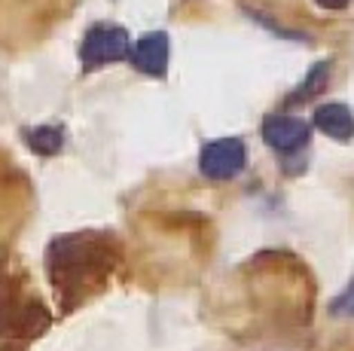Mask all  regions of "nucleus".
Here are the masks:
<instances>
[{"instance_id": "nucleus-1", "label": "nucleus", "mask_w": 354, "mask_h": 351, "mask_svg": "<svg viewBox=\"0 0 354 351\" xmlns=\"http://www.w3.org/2000/svg\"><path fill=\"white\" fill-rule=\"evenodd\" d=\"M129 53H131V40H129L125 28L95 25L92 31L86 34L80 58H83V64L92 70V68H101V64H110V61H122V58H129Z\"/></svg>"}, {"instance_id": "nucleus-2", "label": "nucleus", "mask_w": 354, "mask_h": 351, "mask_svg": "<svg viewBox=\"0 0 354 351\" xmlns=\"http://www.w3.org/2000/svg\"><path fill=\"white\" fill-rule=\"evenodd\" d=\"M245 162H248V153L239 137H220V141L205 144L202 156H198V168H202V174L211 180L239 178Z\"/></svg>"}, {"instance_id": "nucleus-3", "label": "nucleus", "mask_w": 354, "mask_h": 351, "mask_svg": "<svg viewBox=\"0 0 354 351\" xmlns=\"http://www.w3.org/2000/svg\"><path fill=\"white\" fill-rule=\"evenodd\" d=\"M263 137L275 153H299L302 147H308V137H312V129H308L306 120H297V116H287V113H278V116H269L263 122Z\"/></svg>"}, {"instance_id": "nucleus-4", "label": "nucleus", "mask_w": 354, "mask_h": 351, "mask_svg": "<svg viewBox=\"0 0 354 351\" xmlns=\"http://www.w3.org/2000/svg\"><path fill=\"white\" fill-rule=\"evenodd\" d=\"M129 55L138 70H144L150 77H162L168 70V34L162 31L147 34V37L138 40V46Z\"/></svg>"}, {"instance_id": "nucleus-5", "label": "nucleus", "mask_w": 354, "mask_h": 351, "mask_svg": "<svg viewBox=\"0 0 354 351\" xmlns=\"http://www.w3.org/2000/svg\"><path fill=\"white\" fill-rule=\"evenodd\" d=\"M315 126L324 135L336 137V141H351L354 137V113L345 104H324L315 111Z\"/></svg>"}, {"instance_id": "nucleus-6", "label": "nucleus", "mask_w": 354, "mask_h": 351, "mask_svg": "<svg viewBox=\"0 0 354 351\" xmlns=\"http://www.w3.org/2000/svg\"><path fill=\"white\" fill-rule=\"evenodd\" d=\"M62 144H64V131L55 126H40L28 131V147L40 153V156H53V153L62 150Z\"/></svg>"}, {"instance_id": "nucleus-7", "label": "nucleus", "mask_w": 354, "mask_h": 351, "mask_svg": "<svg viewBox=\"0 0 354 351\" xmlns=\"http://www.w3.org/2000/svg\"><path fill=\"white\" fill-rule=\"evenodd\" d=\"M333 312H336V314H354V287H351L345 296L336 299V303H333Z\"/></svg>"}, {"instance_id": "nucleus-8", "label": "nucleus", "mask_w": 354, "mask_h": 351, "mask_svg": "<svg viewBox=\"0 0 354 351\" xmlns=\"http://www.w3.org/2000/svg\"><path fill=\"white\" fill-rule=\"evenodd\" d=\"M321 6H327V10H342L345 3H348V0H318Z\"/></svg>"}]
</instances>
